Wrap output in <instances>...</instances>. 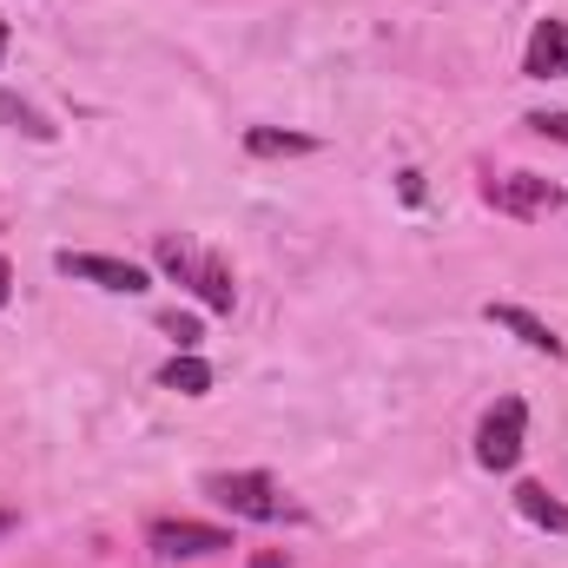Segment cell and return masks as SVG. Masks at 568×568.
Returning a JSON list of instances; mask_svg holds the SVG:
<instances>
[{"label": "cell", "mask_w": 568, "mask_h": 568, "mask_svg": "<svg viewBox=\"0 0 568 568\" xmlns=\"http://www.w3.org/2000/svg\"><path fill=\"white\" fill-rule=\"evenodd\" d=\"M523 443H529V404H523V397L489 404V417L476 424V463H483L489 476H509V469L523 463Z\"/></svg>", "instance_id": "3957f363"}, {"label": "cell", "mask_w": 568, "mask_h": 568, "mask_svg": "<svg viewBox=\"0 0 568 568\" xmlns=\"http://www.w3.org/2000/svg\"><path fill=\"white\" fill-rule=\"evenodd\" d=\"M483 317H489L496 331L523 337V344H529L536 357H568V344H562V337H556V331H549V324H542L536 311H523V304H483Z\"/></svg>", "instance_id": "ba28073f"}, {"label": "cell", "mask_w": 568, "mask_h": 568, "mask_svg": "<svg viewBox=\"0 0 568 568\" xmlns=\"http://www.w3.org/2000/svg\"><path fill=\"white\" fill-rule=\"evenodd\" d=\"M523 73L529 80H568V7L549 13V20H536L529 53H523Z\"/></svg>", "instance_id": "52a82bcc"}, {"label": "cell", "mask_w": 568, "mask_h": 568, "mask_svg": "<svg viewBox=\"0 0 568 568\" xmlns=\"http://www.w3.org/2000/svg\"><path fill=\"white\" fill-rule=\"evenodd\" d=\"M523 126H529V133H542V140H556V145H568V113H529Z\"/></svg>", "instance_id": "5bb4252c"}, {"label": "cell", "mask_w": 568, "mask_h": 568, "mask_svg": "<svg viewBox=\"0 0 568 568\" xmlns=\"http://www.w3.org/2000/svg\"><path fill=\"white\" fill-rule=\"evenodd\" d=\"M152 265H159L172 284H185L205 311H232V304H239V278H232V265H225L219 252H205V245L159 239V245H152Z\"/></svg>", "instance_id": "6da1fadb"}, {"label": "cell", "mask_w": 568, "mask_h": 568, "mask_svg": "<svg viewBox=\"0 0 568 568\" xmlns=\"http://www.w3.org/2000/svg\"><path fill=\"white\" fill-rule=\"evenodd\" d=\"M219 509H232V516H245V523H297L304 509L284 496L278 483L265 476V469H212L205 483H199Z\"/></svg>", "instance_id": "7a4b0ae2"}, {"label": "cell", "mask_w": 568, "mask_h": 568, "mask_svg": "<svg viewBox=\"0 0 568 568\" xmlns=\"http://www.w3.org/2000/svg\"><path fill=\"white\" fill-rule=\"evenodd\" d=\"M53 272H60V278L100 284V291H113V297H140V291H152L145 265H133V258H106V252H53Z\"/></svg>", "instance_id": "8992f818"}, {"label": "cell", "mask_w": 568, "mask_h": 568, "mask_svg": "<svg viewBox=\"0 0 568 568\" xmlns=\"http://www.w3.org/2000/svg\"><path fill=\"white\" fill-rule=\"evenodd\" d=\"M159 384H165V390H179V397H205V390H212V364H205V357H192V351H179V357H165V364H159Z\"/></svg>", "instance_id": "8fae6325"}, {"label": "cell", "mask_w": 568, "mask_h": 568, "mask_svg": "<svg viewBox=\"0 0 568 568\" xmlns=\"http://www.w3.org/2000/svg\"><path fill=\"white\" fill-rule=\"evenodd\" d=\"M7 529H13V509H0V536H7Z\"/></svg>", "instance_id": "2e32d148"}, {"label": "cell", "mask_w": 568, "mask_h": 568, "mask_svg": "<svg viewBox=\"0 0 568 568\" xmlns=\"http://www.w3.org/2000/svg\"><path fill=\"white\" fill-rule=\"evenodd\" d=\"M159 331H165L179 351H199V337H205V331H199V317H179V311H165V317H159Z\"/></svg>", "instance_id": "4fadbf2b"}, {"label": "cell", "mask_w": 568, "mask_h": 568, "mask_svg": "<svg viewBox=\"0 0 568 568\" xmlns=\"http://www.w3.org/2000/svg\"><path fill=\"white\" fill-rule=\"evenodd\" d=\"M145 549H152L159 562H199V556H225V549H232V529L192 523V516H159V523L145 529Z\"/></svg>", "instance_id": "277c9868"}, {"label": "cell", "mask_w": 568, "mask_h": 568, "mask_svg": "<svg viewBox=\"0 0 568 568\" xmlns=\"http://www.w3.org/2000/svg\"><path fill=\"white\" fill-rule=\"evenodd\" d=\"M483 199L496 205V212H509V219H549V212H562V185H549L542 172H503V179H489L483 185Z\"/></svg>", "instance_id": "5b68a950"}, {"label": "cell", "mask_w": 568, "mask_h": 568, "mask_svg": "<svg viewBox=\"0 0 568 568\" xmlns=\"http://www.w3.org/2000/svg\"><path fill=\"white\" fill-rule=\"evenodd\" d=\"M245 152L284 159V152H317V140H311V133H278V126H252V133H245Z\"/></svg>", "instance_id": "7c38bea8"}, {"label": "cell", "mask_w": 568, "mask_h": 568, "mask_svg": "<svg viewBox=\"0 0 568 568\" xmlns=\"http://www.w3.org/2000/svg\"><path fill=\"white\" fill-rule=\"evenodd\" d=\"M7 297H13V265L0 258V311H7Z\"/></svg>", "instance_id": "9a60e30c"}, {"label": "cell", "mask_w": 568, "mask_h": 568, "mask_svg": "<svg viewBox=\"0 0 568 568\" xmlns=\"http://www.w3.org/2000/svg\"><path fill=\"white\" fill-rule=\"evenodd\" d=\"M0 53H7V20H0Z\"/></svg>", "instance_id": "e0dca14e"}, {"label": "cell", "mask_w": 568, "mask_h": 568, "mask_svg": "<svg viewBox=\"0 0 568 568\" xmlns=\"http://www.w3.org/2000/svg\"><path fill=\"white\" fill-rule=\"evenodd\" d=\"M0 126H13V133H27V140H40V145L60 140V126H53L33 100H20V93H7V87H0Z\"/></svg>", "instance_id": "9c48e42d"}, {"label": "cell", "mask_w": 568, "mask_h": 568, "mask_svg": "<svg viewBox=\"0 0 568 568\" xmlns=\"http://www.w3.org/2000/svg\"><path fill=\"white\" fill-rule=\"evenodd\" d=\"M516 509H523L536 529H549V536H568V503H562V496H549L542 483H523V489H516Z\"/></svg>", "instance_id": "30bf717a"}]
</instances>
